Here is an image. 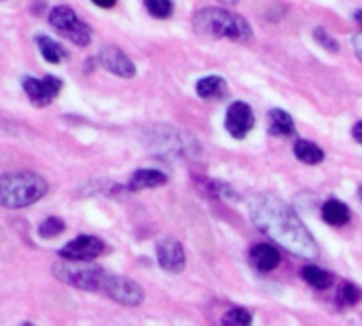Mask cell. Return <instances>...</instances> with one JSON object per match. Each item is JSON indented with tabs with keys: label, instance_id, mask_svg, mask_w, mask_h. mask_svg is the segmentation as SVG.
I'll use <instances>...</instances> for the list:
<instances>
[{
	"label": "cell",
	"instance_id": "6da1fadb",
	"mask_svg": "<svg viewBox=\"0 0 362 326\" xmlns=\"http://www.w3.org/2000/svg\"><path fill=\"white\" fill-rule=\"evenodd\" d=\"M250 219L267 238L284 246L288 252L301 259H318L320 250L312 233L305 229L297 212L280 197L272 193H261L248 202Z\"/></svg>",
	"mask_w": 362,
	"mask_h": 326
},
{
	"label": "cell",
	"instance_id": "7a4b0ae2",
	"mask_svg": "<svg viewBox=\"0 0 362 326\" xmlns=\"http://www.w3.org/2000/svg\"><path fill=\"white\" fill-rule=\"evenodd\" d=\"M53 274L64 284L87 293H100L127 308H138L144 301V291L140 284L129 278L110 274L98 265H76V261H68L53 265Z\"/></svg>",
	"mask_w": 362,
	"mask_h": 326
},
{
	"label": "cell",
	"instance_id": "3957f363",
	"mask_svg": "<svg viewBox=\"0 0 362 326\" xmlns=\"http://www.w3.org/2000/svg\"><path fill=\"white\" fill-rule=\"evenodd\" d=\"M193 28L202 36L210 38H229V40H240V42H250L252 40V28L250 23L231 11L210 6L197 11L193 17Z\"/></svg>",
	"mask_w": 362,
	"mask_h": 326
},
{
	"label": "cell",
	"instance_id": "277c9868",
	"mask_svg": "<svg viewBox=\"0 0 362 326\" xmlns=\"http://www.w3.org/2000/svg\"><path fill=\"white\" fill-rule=\"evenodd\" d=\"M49 191L47 180L34 172H8L0 176V206L19 210L36 204Z\"/></svg>",
	"mask_w": 362,
	"mask_h": 326
},
{
	"label": "cell",
	"instance_id": "5b68a950",
	"mask_svg": "<svg viewBox=\"0 0 362 326\" xmlns=\"http://www.w3.org/2000/svg\"><path fill=\"white\" fill-rule=\"evenodd\" d=\"M49 23L57 34L66 36L68 40H72L78 47H87L91 42V28L66 4H59V6L51 8Z\"/></svg>",
	"mask_w": 362,
	"mask_h": 326
},
{
	"label": "cell",
	"instance_id": "8992f818",
	"mask_svg": "<svg viewBox=\"0 0 362 326\" xmlns=\"http://www.w3.org/2000/svg\"><path fill=\"white\" fill-rule=\"evenodd\" d=\"M21 85H23L25 95L30 98V102L34 106H47V104H51L59 95L62 87H64V83L57 76H45V78L23 76L21 78Z\"/></svg>",
	"mask_w": 362,
	"mask_h": 326
},
{
	"label": "cell",
	"instance_id": "52a82bcc",
	"mask_svg": "<svg viewBox=\"0 0 362 326\" xmlns=\"http://www.w3.org/2000/svg\"><path fill=\"white\" fill-rule=\"evenodd\" d=\"M104 252V242L95 235H78L72 242H68L64 248H59V257L66 261H76V263H89L98 259Z\"/></svg>",
	"mask_w": 362,
	"mask_h": 326
},
{
	"label": "cell",
	"instance_id": "ba28073f",
	"mask_svg": "<svg viewBox=\"0 0 362 326\" xmlns=\"http://www.w3.org/2000/svg\"><path fill=\"white\" fill-rule=\"evenodd\" d=\"M98 62L102 68H106L110 74L121 76V78H134L136 76V66L134 62L119 49V47H102L98 53Z\"/></svg>",
	"mask_w": 362,
	"mask_h": 326
},
{
	"label": "cell",
	"instance_id": "9c48e42d",
	"mask_svg": "<svg viewBox=\"0 0 362 326\" xmlns=\"http://www.w3.org/2000/svg\"><path fill=\"white\" fill-rule=\"evenodd\" d=\"M225 127L227 132L242 140L252 127H255V115H252V108L246 104V102H233L229 108H227V115H225Z\"/></svg>",
	"mask_w": 362,
	"mask_h": 326
},
{
	"label": "cell",
	"instance_id": "30bf717a",
	"mask_svg": "<svg viewBox=\"0 0 362 326\" xmlns=\"http://www.w3.org/2000/svg\"><path fill=\"white\" fill-rule=\"evenodd\" d=\"M157 263L170 274H180L187 265L185 250H182L180 242L174 238H165V240L157 242Z\"/></svg>",
	"mask_w": 362,
	"mask_h": 326
},
{
	"label": "cell",
	"instance_id": "8fae6325",
	"mask_svg": "<svg viewBox=\"0 0 362 326\" xmlns=\"http://www.w3.org/2000/svg\"><path fill=\"white\" fill-rule=\"evenodd\" d=\"M250 263L255 269H259L263 274L274 272L280 265V252L272 244H255L250 248Z\"/></svg>",
	"mask_w": 362,
	"mask_h": 326
},
{
	"label": "cell",
	"instance_id": "7c38bea8",
	"mask_svg": "<svg viewBox=\"0 0 362 326\" xmlns=\"http://www.w3.org/2000/svg\"><path fill=\"white\" fill-rule=\"evenodd\" d=\"M168 182V176L159 170H136L127 182L129 191H144V189H157Z\"/></svg>",
	"mask_w": 362,
	"mask_h": 326
},
{
	"label": "cell",
	"instance_id": "4fadbf2b",
	"mask_svg": "<svg viewBox=\"0 0 362 326\" xmlns=\"http://www.w3.org/2000/svg\"><path fill=\"white\" fill-rule=\"evenodd\" d=\"M267 129L272 136H291L295 132V121L286 110L272 108L267 112Z\"/></svg>",
	"mask_w": 362,
	"mask_h": 326
},
{
	"label": "cell",
	"instance_id": "5bb4252c",
	"mask_svg": "<svg viewBox=\"0 0 362 326\" xmlns=\"http://www.w3.org/2000/svg\"><path fill=\"white\" fill-rule=\"evenodd\" d=\"M322 219L331 225V227H344L350 223L352 214H350V208L339 202V199H329L325 206H322Z\"/></svg>",
	"mask_w": 362,
	"mask_h": 326
},
{
	"label": "cell",
	"instance_id": "9a60e30c",
	"mask_svg": "<svg viewBox=\"0 0 362 326\" xmlns=\"http://www.w3.org/2000/svg\"><path fill=\"white\" fill-rule=\"evenodd\" d=\"M197 95L204 100H218L227 93V83L221 76H206L197 81Z\"/></svg>",
	"mask_w": 362,
	"mask_h": 326
},
{
	"label": "cell",
	"instance_id": "2e32d148",
	"mask_svg": "<svg viewBox=\"0 0 362 326\" xmlns=\"http://www.w3.org/2000/svg\"><path fill=\"white\" fill-rule=\"evenodd\" d=\"M36 47H38L40 55H42L49 64H59V62H64L66 55H68V51H66L59 42H55L53 38H49V36H36Z\"/></svg>",
	"mask_w": 362,
	"mask_h": 326
},
{
	"label": "cell",
	"instance_id": "e0dca14e",
	"mask_svg": "<svg viewBox=\"0 0 362 326\" xmlns=\"http://www.w3.org/2000/svg\"><path fill=\"white\" fill-rule=\"evenodd\" d=\"M295 155L301 163H308V165H316L325 159V151L310 140H297L295 142Z\"/></svg>",
	"mask_w": 362,
	"mask_h": 326
},
{
	"label": "cell",
	"instance_id": "ac0fdd59",
	"mask_svg": "<svg viewBox=\"0 0 362 326\" xmlns=\"http://www.w3.org/2000/svg\"><path fill=\"white\" fill-rule=\"evenodd\" d=\"M301 274H303V280H305L310 286L318 289V291H325V289H329V286L333 284V276H331L329 272L316 267V265H305Z\"/></svg>",
	"mask_w": 362,
	"mask_h": 326
},
{
	"label": "cell",
	"instance_id": "d6986e66",
	"mask_svg": "<svg viewBox=\"0 0 362 326\" xmlns=\"http://www.w3.org/2000/svg\"><path fill=\"white\" fill-rule=\"evenodd\" d=\"M361 299L362 291L358 286H354L352 282H346V284L339 289V293H337V303H339L341 308H354Z\"/></svg>",
	"mask_w": 362,
	"mask_h": 326
},
{
	"label": "cell",
	"instance_id": "ffe728a7",
	"mask_svg": "<svg viewBox=\"0 0 362 326\" xmlns=\"http://www.w3.org/2000/svg\"><path fill=\"white\" fill-rule=\"evenodd\" d=\"M64 229H66V223H64L62 219H57V216H51V219H47V221L40 223L38 235H40L42 240H49V238H57Z\"/></svg>",
	"mask_w": 362,
	"mask_h": 326
},
{
	"label": "cell",
	"instance_id": "44dd1931",
	"mask_svg": "<svg viewBox=\"0 0 362 326\" xmlns=\"http://www.w3.org/2000/svg\"><path fill=\"white\" fill-rule=\"evenodd\" d=\"M146 11L157 19H168L172 15V0H144Z\"/></svg>",
	"mask_w": 362,
	"mask_h": 326
},
{
	"label": "cell",
	"instance_id": "7402d4cb",
	"mask_svg": "<svg viewBox=\"0 0 362 326\" xmlns=\"http://www.w3.org/2000/svg\"><path fill=\"white\" fill-rule=\"evenodd\" d=\"M223 322H225V325L248 326L252 322V316H250V312H246V310H242V308H233L231 312H227V314L223 316Z\"/></svg>",
	"mask_w": 362,
	"mask_h": 326
},
{
	"label": "cell",
	"instance_id": "603a6c76",
	"mask_svg": "<svg viewBox=\"0 0 362 326\" xmlns=\"http://www.w3.org/2000/svg\"><path fill=\"white\" fill-rule=\"evenodd\" d=\"M314 38L318 40V45L320 47H325L327 51H331V53H337L339 51V45H337V40L325 30V28H316L314 30Z\"/></svg>",
	"mask_w": 362,
	"mask_h": 326
},
{
	"label": "cell",
	"instance_id": "cb8c5ba5",
	"mask_svg": "<svg viewBox=\"0 0 362 326\" xmlns=\"http://www.w3.org/2000/svg\"><path fill=\"white\" fill-rule=\"evenodd\" d=\"M352 45H354V51H356V55H358V59L362 62V32H358L356 36H354V40H352Z\"/></svg>",
	"mask_w": 362,
	"mask_h": 326
},
{
	"label": "cell",
	"instance_id": "d4e9b609",
	"mask_svg": "<svg viewBox=\"0 0 362 326\" xmlns=\"http://www.w3.org/2000/svg\"><path fill=\"white\" fill-rule=\"evenodd\" d=\"M352 136H354V140H356V142H361L362 144V121H358V123L354 125V129H352Z\"/></svg>",
	"mask_w": 362,
	"mask_h": 326
},
{
	"label": "cell",
	"instance_id": "484cf974",
	"mask_svg": "<svg viewBox=\"0 0 362 326\" xmlns=\"http://www.w3.org/2000/svg\"><path fill=\"white\" fill-rule=\"evenodd\" d=\"M91 2L98 4V6H102V8H112L117 4V0H91Z\"/></svg>",
	"mask_w": 362,
	"mask_h": 326
},
{
	"label": "cell",
	"instance_id": "4316f807",
	"mask_svg": "<svg viewBox=\"0 0 362 326\" xmlns=\"http://www.w3.org/2000/svg\"><path fill=\"white\" fill-rule=\"evenodd\" d=\"M354 19H356L358 23H362V11H356V13H354Z\"/></svg>",
	"mask_w": 362,
	"mask_h": 326
},
{
	"label": "cell",
	"instance_id": "83f0119b",
	"mask_svg": "<svg viewBox=\"0 0 362 326\" xmlns=\"http://www.w3.org/2000/svg\"><path fill=\"white\" fill-rule=\"evenodd\" d=\"M221 4H238L240 0H218Z\"/></svg>",
	"mask_w": 362,
	"mask_h": 326
},
{
	"label": "cell",
	"instance_id": "f1b7e54d",
	"mask_svg": "<svg viewBox=\"0 0 362 326\" xmlns=\"http://www.w3.org/2000/svg\"><path fill=\"white\" fill-rule=\"evenodd\" d=\"M358 195H361V199H362V187H361V189H358Z\"/></svg>",
	"mask_w": 362,
	"mask_h": 326
}]
</instances>
